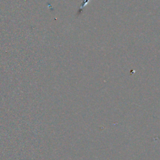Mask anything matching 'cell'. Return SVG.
<instances>
[{
  "label": "cell",
  "instance_id": "1",
  "mask_svg": "<svg viewBox=\"0 0 160 160\" xmlns=\"http://www.w3.org/2000/svg\"><path fill=\"white\" fill-rule=\"evenodd\" d=\"M89 0H84V1L82 3L81 6H80V8H79L78 13H77V16H79V15H80L82 13L84 8L86 6V5L89 2Z\"/></svg>",
  "mask_w": 160,
  "mask_h": 160
}]
</instances>
